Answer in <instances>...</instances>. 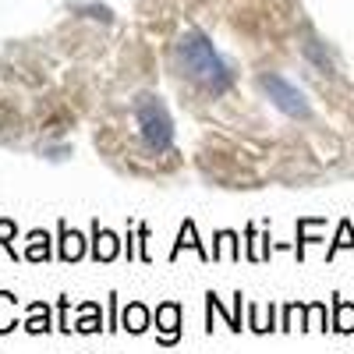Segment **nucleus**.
<instances>
[{
    "label": "nucleus",
    "instance_id": "dca6fc26",
    "mask_svg": "<svg viewBox=\"0 0 354 354\" xmlns=\"http://www.w3.org/2000/svg\"><path fill=\"white\" fill-rule=\"evenodd\" d=\"M25 319H18V298L11 290H0V337L4 333H11V330H18Z\"/></svg>",
    "mask_w": 354,
    "mask_h": 354
},
{
    "label": "nucleus",
    "instance_id": "9d476101",
    "mask_svg": "<svg viewBox=\"0 0 354 354\" xmlns=\"http://www.w3.org/2000/svg\"><path fill=\"white\" fill-rule=\"evenodd\" d=\"M25 312H28V315H25V322H21V330H25V333L39 337V333L57 330V326H53V319H50V305H46V301H32Z\"/></svg>",
    "mask_w": 354,
    "mask_h": 354
},
{
    "label": "nucleus",
    "instance_id": "4be33fe9",
    "mask_svg": "<svg viewBox=\"0 0 354 354\" xmlns=\"http://www.w3.org/2000/svg\"><path fill=\"white\" fill-rule=\"evenodd\" d=\"M15 238H18V223L0 216V248H8L11 259H18V252H15Z\"/></svg>",
    "mask_w": 354,
    "mask_h": 354
},
{
    "label": "nucleus",
    "instance_id": "423d86ee",
    "mask_svg": "<svg viewBox=\"0 0 354 354\" xmlns=\"http://www.w3.org/2000/svg\"><path fill=\"white\" fill-rule=\"evenodd\" d=\"M82 255H85V238L75 227H68V220H61L57 223V259L61 262H78Z\"/></svg>",
    "mask_w": 354,
    "mask_h": 354
},
{
    "label": "nucleus",
    "instance_id": "a211bd4d",
    "mask_svg": "<svg viewBox=\"0 0 354 354\" xmlns=\"http://www.w3.org/2000/svg\"><path fill=\"white\" fill-rule=\"evenodd\" d=\"M245 238H248V262H262L266 255H270L273 252V245H270V234H262V238H259V230H255V223H248L245 227Z\"/></svg>",
    "mask_w": 354,
    "mask_h": 354
},
{
    "label": "nucleus",
    "instance_id": "20e7f679",
    "mask_svg": "<svg viewBox=\"0 0 354 354\" xmlns=\"http://www.w3.org/2000/svg\"><path fill=\"white\" fill-rule=\"evenodd\" d=\"M156 340L163 347H174L181 340V305L177 301H163L156 308Z\"/></svg>",
    "mask_w": 354,
    "mask_h": 354
},
{
    "label": "nucleus",
    "instance_id": "6e6552de",
    "mask_svg": "<svg viewBox=\"0 0 354 354\" xmlns=\"http://www.w3.org/2000/svg\"><path fill=\"white\" fill-rule=\"evenodd\" d=\"M241 298H245V294L238 290V294H234V308H223V301L216 298V290H209V294H205V312L223 315L227 326H230L234 333H241V330H245V326H241Z\"/></svg>",
    "mask_w": 354,
    "mask_h": 354
},
{
    "label": "nucleus",
    "instance_id": "412c9836",
    "mask_svg": "<svg viewBox=\"0 0 354 354\" xmlns=\"http://www.w3.org/2000/svg\"><path fill=\"white\" fill-rule=\"evenodd\" d=\"M305 330H315V333H326V301H312L305 308Z\"/></svg>",
    "mask_w": 354,
    "mask_h": 354
},
{
    "label": "nucleus",
    "instance_id": "1a4fd4ad",
    "mask_svg": "<svg viewBox=\"0 0 354 354\" xmlns=\"http://www.w3.org/2000/svg\"><path fill=\"white\" fill-rule=\"evenodd\" d=\"M153 326V312L145 308L142 301H128V308H121V330H128V333H145Z\"/></svg>",
    "mask_w": 354,
    "mask_h": 354
},
{
    "label": "nucleus",
    "instance_id": "aec40b11",
    "mask_svg": "<svg viewBox=\"0 0 354 354\" xmlns=\"http://www.w3.org/2000/svg\"><path fill=\"white\" fill-rule=\"evenodd\" d=\"M305 308H308V305H301V301H290V305H283L280 330H283V333H290V330H305Z\"/></svg>",
    "mask_w": 354,
    "mask_h": 354
},
{
    "label": "nucleus",
    "instance_id": "4468645a",
    "mask_svg": "<svg viewBox=\"0 0 354 354\" xmlns=\"http://www.w3.org/2000/svg\"><path fill=\"white\" fill-rule=\"evenodd\" d=\"M25 259H28V262H46V259H53L50 234H46V230H28V238H25Z\"/></svg>",
    "mask_w": 354,
    "mask_h": 354
},
{
    "label": "nucleus",
    "instance_id": "7ed1b4c3",
    "mask_svg": "<svg viewBox=\"0 0 354 354\" xmlns=\"http://www.w3.org/2000/svg\"><path fill=\"white\" fill-rule=\"evenodd\" d=\"M259 88L273 100L277 110H283L290 117H301V121H308V117H312V106H308L305 93H301L298 85H290L283 75H259Z\"/></svg>",
    "mask_w": 354,
    "mask_h": 354
},
{
    "label": "nucleus",
    "instance_id": "f257e3e1",
    "mask_svg": "<svg viewBox=\"0 0 354 354\" xmlns=\"http://www.w3.org/2000/svg\"><path fill=\"white\" fill-rule=\"evenodd\" d=\"M177 53V64H181V75H188L195 85H202L205 93H227L230 82H234V71L230 64L223 61V57L216 53V46L209 43V36L198 32V28H192V32H185L181 39H177L174 46Z\"/></svg>",
    "mask_w": 354,
    "mask_h": 354
},
{
    "label": "nucleus",
    "instance_id": "ddd939ff",
    "mask_svg": "<svg viewBox=\"0 0 354 354\" xmlns=\"http://www.w3.org/2000/svg\"><path fill=\"white\" fill-rule=\"evenodd\" d=\"M322 230H326V223H322V220H312V216H301L298 220V241H294V255H298V262L305 259V248L319 238Z\"/></svg>",
    "mask_w": 354,
    "mask_h": 354
},
{
    "label": "nucleus",
    "instance_id": "2eb2a0df",
    "mask_svg": "<svg viewBox=\"0 0 354 354\" xmlns=\"http://www.w3.org/2000/svg\"><path fill=\"white\" fill-rule=\"evenodd\" d=\"M333 333H354V305L340 294H333V319H330Z\"/></svg>",
    "mask_w": 354,
    "mask_h": 354
},
{
    "label": "nucleus",
    "instance_id": "b1692460",
    "mask_svg": "<svg viewBox=\"0 0 354 354\" xmlns=\"http://www.w3.org/2000/svg\"><path fill=\"white\" fill-rule=\"evenodd\" d=\"M135 234H138V245H142V248H138V259H142V262H149V259H153V255H149V227L138 223Z\"/></svg>",
    "mask_w": 354,
    "mask_h": 354
},
{
    "label": "nucleus",
    "instance_id": "5701e85b",
    "mask_svg": "<svg viewBox=\"0 0 354 354\" xmlns=\"http://www.w3.org/2000/svg\"><path fill=\"white\" fill-rule=\"evenodd\" d=\"M68 294H61V301H57V330H61V333H71L75 326H71V319H68Z\"/></svg>",
    "mask_w": 354,
    "mask_h": 354
},
{
    "label": "nucleus",
    "instance_id": "a878e982",
    "mask_svg": "<svg viewBox=\"0 0 354 354\" xmlns=\"http://www.w3.org/2000/svg\"><path fill=\"white\" fill-rule=\"evenodd\" d=\"M305 53L312 57V61H315V64H319L322 71H333V64H330V57H326V53H322V50H319L315 43H308V46H305Z\"/></svg>",
    "mask_w": 354,
    "mask_h": 354
},
{
    "label": "nucleus",
    "instance_id": "393cba45",
    "mask_svg": "<svg viewBox=\"0 0 354 354\" xmlns=\"http://www.w3.org/2000/svg\"><path fill=\"white\" fill-rule=\"evenodd\" d=\"M106 298H110V315H106V333H113V330H121V315H117V294L110 290Z\"/></svg>",
    "mask_w": 354,
    "mask_h": 354
},
{
    "label": "nucleus",
    "instance_id": "6ab92c4d",
    "mask_svg": "<svg viewBox=\"0 0 354 354\" xmlns=\"http://www.w3.org/2000/svg\"><path fill=\"white\" fill-rule=\"evenodd\" d=\"M340 248H351V252H354V223H351V220H340L337 238H333V245L326 248V262H333Z\"/></svg>",
    "mask_w": 354,
    "mask_h": 354
},
{
    "label": "nucleus",
    "instance_id": "f3484780",
    "mask_svg": "<svg viewBox=\"0 0 354 354\" xmlns=\"http://www.w3.org/2000/svg\"><path fill=\"white\" fill-rule=\"evenodd\" d=\"M78 312H82V319L75 322V333H100V330H106V326H103V312H100L96 301L78 305Z\"/></svg>",
    "mask_w": 354,
    "mask_h": 354
},
{
    "label": "nucleus",
    "instance_id": "9b49d317",
    "mask_svg": "<svg viewBox=\"0 0 354 354\" xmlns=\"http://www.w3.org/2000/svg\"><path fill=\"white\" fill-rule=\"evenodd\" d=\"M213 262L227 259V262H241V238L234 230H216V238H213Z\"/></svg>",
    "mask_w": 354,
    "mask_h": 354
},
{
    "label": "nucleus",
    "instance_id": "0eeeda50",
    "mask_svg": "<svg viewBox=\"0 0 354 354\" xmlns=\"http://www.w3.org/2000/svg\"><path fill=\"white\" fill-rule=\"evenodd\" d=\"M185 248H192L202 262H213V252L198 241V230H195V223H192V220H185V223H181V230H177V241H174V248H170V262H177V255H181Z\"/></svg>",
    "mask_w": 354,
    "mask_h": 354
},
{
    "label": "nucleus",
    "instance_id": "39448f33",
    "mask_svg": "<svg viewBox=\"0 0 354 354\" xmlns=\"http://www.w3.org/2000/svg\"><path fill=\"white\" fill-rule=\"evenodd\" d=\"M124 252V241H121V234H113L110 227H100V220L93 223V255L96 262H113L117 255Z\"/></svg>",
    "mask_w": 354,
    "mask_h": 354
},
{
    "label": "nucleus",
    "instance_id": "bb28decb",
    "mask_svg": "<svg viewBox=\"0 0 354 354\" xmlns=\"http://www.w3.org/2000/svg\"><path fill=\"white\" fill-rule=\"evenodd\" d=\"M124 252H128V262L135 259V238H131V227H128V241H124Z\"/></svg>",
    "mask_w": 354,
    "mask_h": 354
},
{
    "label": "nucleus",
    "instance_id": "f03ea898",
    "mask_svg": "<svg viewBox=\"0 0 354 354\" xmlns=\"http://www.w3.org/2000/svg\"><path fill=\"white\" fill-rule=\"evenodd\" d=\"M135 121H138L142 142H145V149H149V153H170L174 149V121H170V113H167L160 96H153V93L138 96Z\"/></svg>",
    "mask_w": 354,
    "mask_h": 354
},
{
    "label": "nucleus",
    "instance_id": "f8f14e48",
    "mask_svg": "<svg viewBox=\"0 0 354 354\" xmlns=\"http://www.w3.org/2000/svg\"><path fill=\"white\" fill-rule=\"evenodd\" d=\"M248 330H252V333H273V330H280V322H277V305H273V301H270V308L248 305Z\"/></svg>",
    "mask_w": 354,
    "mask_h": 354
}]
</instances>
